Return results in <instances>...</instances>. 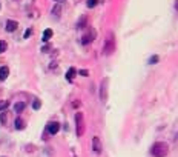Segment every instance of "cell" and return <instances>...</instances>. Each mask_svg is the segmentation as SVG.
Here are the masks:
<instances>
[{"label":"cell","mask_w":178,"mask_h":157,"mask_svg":"<svg viewBox=\"0 0 178 157\" xmlns=\"http://www.w3.org/2000/svg\"><path fill=\"white\" fill-rule=\"evenodd\" d=\"M175 8H177V11H178V0H177V2H175Z\"/></svg>","instance_id":"cb8c5ba5"},{"label":"cell","mask_w":178,"mask_h":157,"mask_svg":"<svg viewBox=\"0 0 178 157\" xmlns=\"http://www.w3.org/2000/svg\"><path fill=\"white\" fill-rule=\"evenodd\" d=\"M15 128H17V129H23V128H25V122H23V119H20V117L15 119Z\"/></svg>","instance_id":"5bb4252c"},{"label":"cell","mask_w":178,"mask_h":157,"mask_svg":"<svg viewBox=\"0 0 178 157\" xmlns=\"http://www.w3.org/2000/svg\"><path fill=\"white\" fill-rule=\"evenodd\" d=\"M26 108V103L25 102H17V103L14 105V110H15V112H21Z\"/></svg>","instance_id":"8fae6325"},{"label":"cell","mask_w":178,"mask_h":157,"mask_svg":"<svg viewBox=\"0 0 178 157\" xmlns=\"http://www.w3.org/2000/svg\"><path fill=\"white\" fill-rule=\"evenodd\" d=\"M115 51V39L114 36L109 34V37L106 39V43H105V48H103V52L106 54V56H111L112 52Z\"/></svg>","instance_id":"3957f363"},{"label":"cell","mask_w":178,"mask_h":157,"mask_svg":"<svg viewBox=\"0 0 178 157\" xmlns=\"http://www.w3.org/2000/svg\"><path fill=\"white\" fill-rule=\"evenodd\" d=\"M31 32H32V29H26V32H25V36H23V37H25V39H28V37L31 36Z\"/></svg>","instance_id":"7402d4cb"},{"label":"cell","mask_w":178,"mask_h":157,"mask_svg":"<svg viewBox=\"0 0 178 157\" xmlns=\"http://www.w3.org/2000/svg\"><path fill=\"white\" fill-rule=\"evenodd\" d=\"M169 153V145L166 142H155L150 148V154L154 157H166Z\"/></svg>","instance_id":"6da1fadb"},{"label":"cell","mask_w":178,"mask_h":157,"mask_svg":"<svg viewBox=\"0 0 178 157\" xmlns=\"http://www.w3.org/2000/svg\"><path fill=\"white\" fill-rule=\"evenodd\" d=\"M78 73H80V74H82V75H83V77H86V75H88V74H89L88 71H86V69H80V71H78Z\"/></svg>","instance_id":"603a6c76"},{"label":"cell","mask_w":178,"mask_h":157,"mask_svg":"<svg viewBox=\"0 0 178 157\" xmlns=\"http://www.w3.org/2000/svg\"><path fill=\"white\" fill-rule=\"evenodd\" d=\"M0 122H2L3 125H5V123H6V112H5V111H2V112H0Z\"/></svg>","instance_id":"ac0fdd59"},{"label":"cell","mask_w":178,"mask_h":157,"mask_svg":"<svg viewBox=\"0 0 178 157\" xmlns=\"http://www.w3.org/2000/svg\"><path fill=\"white\" fill-rule=\"evenodd\" d=\"M32 108H34V110H39V108H40V100H34V103H32Z\"/></svg>","instance_id":"ffe728a7"},{"label":"cell","mask_w":178,"mask_h":157,"mask_svg":"<svg viewBox=\"0 0 178 157\" xmlns=\"http://www.w3.org/2000/svg\"><path fill=\"white\" fill-rule=\"evenodd\" d=\"M52 37V29H45L43 31V40L45 42H48Z\"/></svg>","instance_id":"4fadbf2b"},{"label":"cell","mask_w":178,"mask_h":157,"mask_svg":"<svg viewBox=\"0 0 178 157\" xmlns=\"http://www.w3.org/2000/svg\"><path fill=\"white\" fill-rule=\"evenodd\" d=\"M158 62V56H152L149 59V63H157Z\"/></svg>","instance_id":"44dd1931"},{"label":"cell","mask_w":178,"mask_h":157,"mask_svg":"<svg viewBox=\"0 0 178 157\" xmlns=\"http://www.w3.org/2000/svg\"><path fill=\"white\" fill-rule=\"evenodd\" d=\"M95 37H97V31H95L94 28H89L88 32H84V34H83V37H82V43H83V45H88V43L94 42Z\"/></svg>","instance_id":"277c9868"},{"label":"cell","mask_w":178,"mask_h":157,"mask_svg":"<svg viewBox=\"0 0 178 157\" xmlns=\"http://www.w3.org/2000/svg\"><path fill=\"white\" fill-rule=\"evenodd\" d=\"M58 2H60V0H58Z\"/></svg>","instance_id":"d4e9b609"},{"label":"cell","mask_w":178,"mask_h":157,"mask_svg":"<svg viewBox=\"0 0 178 157\" xmlns=\"http://www.w3.org/2000/svg\"><path fill=\"white\" fill-rule=\"evenodd\" d=\"M106 85H107V79H105L103 82H101V89H100V99H101V102H106V99H107V94H106Z\"/></svg>","instance_id":"8992f818"},{"label":"cell","mask_w":178,"mask_h":157,"mask_svg":"<svg viewBox=\"0 0 178 157\" xmlns=\"http://www.w3.org/2000/svg\"><path fill=\"white\" fill-rule=\"evenodd\" d=\"M75 74H77V69H75V68H69V69H68V73H66L68 82H72L74 77H75Z\"/></svg>","instance_id":"30bf717a"},{"label":"cell","mask_w":178,"mask_h":157,"mask_svg":"<svg viewBox=\"0 0 178 157\" xmlns=\"http://www.w3.org/2000/svg\"><path fill=\"white\" fill-rule=\"evenodd\" d=\"M86 22H88V19H86V17H82V19H80V22L77 23V28H84Z\"/></svg>","instance_id":"2e32d148"},{"label":"cell","mask_w":178,"mask_h":157,"mask_svg":"<svg viewBox=\"0 0 178 157\" xmlns=\"http://www.w3.org/2000/svg\"><path fill=\"white\" fill-rule=\"evenodd\" d=\"M6 48H8V45H6V42H5V40H0V54L6 51Z\"/></svg>","instance_id":"9a60e30c"},{"label":"cell","mask_w":178,"mask_h":157,"mask_svg":"<svg viewBox=\"0 0 178 157\" xmlns=\"http://www.w3.org/2000/svg\"><path fill=\"white\" fill-rule=\"evenodd\" d=\"M92 149H94V153L95 154H100L101 153V149H103V147H101V142H100V137H94L92 139Z\"/></svg>","instance_id":"5b68a950"},{"label":"cell","mask_w":178,"mask_h":157,"mask_svg":"<svg viewBox=\"0 0 178 157\" xmlns=\"http://www.w3.org/2000/svg\"><path fill=\"white\" fill-rule=\"evenodd\" d=\"M8 106H9V102H8V100H3V102H0V111H5Z\"/></svg>","instance_id":"e0dca14e"},{"label":"cell","mask_w":178,"mask_h":157,"mask_svg":"<svg viewBox=\"0 0 178 157\" xmlns=\"http://www.w3.org/2000/svg\"><path fill=\"white\" fill-rule=\"evenodd\" d=\"M58 129H60V123H58V122L48 123V131H49V134H57Z\"/></svg>","instance_id":"52a82bcc"},{"label":"cell","mask_w":178,"mask_h":157,"mask_svg":"<svg viewBox=\"0 0 178 157\" xmlns=\"http://www.w3.org/2000/svg\"><path fill=\"white\" fill-rule=\"evenodd\" d=\"M75 125H77V136L82 137L84 134V117H83V112H75Z\"/></svg>","instance_id":"7a4b0ae2"},{"label":"cell","mask_w":178,"mask_h":157,"mask_svg":"<svg viewBox=\"0 0 178 157\" xmlns=\"http://www.w3.org/2000/svg\"><path fill=\"white\" fill-rule=\"evenodd\" d=\"M60 13H62V5H60V3H57L55 6L52 8V14L55 15V17H58V15H60Z\"/></svg>","instance_id":"7c38bea8"},{"label":"cell","mask_w":178,"mask_h":157,"mask_svg":"<svg viewBox=\"0 0 178 157\" xmlns=\"http://www.w3.org/2000/svg\"><path fill=\"white\" fill-rule=\"evenodd\" d=\"M17 26H19V23H17L15 20H8V22H6V31H8V32L15 31V29H17Z\"/></svg>","instance_id":"ba28073f"},{"label":"cell","mask_w":178,"mask_h":157,"mask_svg":"<svg viewBox=\"0 0 178 157\" xmlns=\"http://www.w3.org/2000/svg\"><path fill=\"white\" fill-rule=\"evenodd\" d=\"M8 75H9V68L8 66H2L0 68V80H6L8 79Z\"/></svg>","instance_id":"9c48e42d"},{"label":"cell","mask_w":178,"mask_h":157,"mask_svg":"<svg viewBox=\"0 0 178 157\" xmlns=\"http://www.w3.org/2000/svg\"><path fill=\"white\" fill-rule=\"evenodd\" d=\"M97 3H98L97 0H88V2H86V5H88V8H94Z\"/></svg>","instance_id":"d6986e66"}]
</instances>
